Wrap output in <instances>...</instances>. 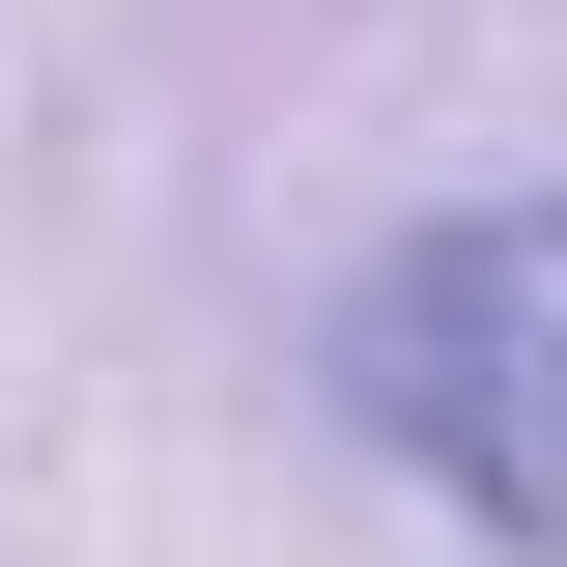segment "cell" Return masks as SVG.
<instances>
[{"label": "cell", "instance_id": "cell-1", "mask_svg": "<svg viewBox=\"0 0 567 567\" xmlns=\"http://www.w3.org/2000/svg\"><path fill=\"white\" fill-rule=\"evenodd\" d=\"M312 398H341L425 511H483L511 567H567V199H425L398 256L312 312Z\"/></svg>", "mask_w": 567, "mask_h": 567}]
</instances>
